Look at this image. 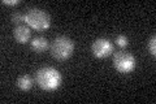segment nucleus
<instances>
[{"instance_id":"f257e3e1","label":"nucleus","mask_w":156,"mask_h":104,"mask_svg":"<svg viewBox=\"0 0 156 104\" xmlns=\"http://www.w3.org/2000/svg\"><path fill=\"white\" fill-rule=\"evenodd\" d=\"M35 80L38 86L44 91H55L60 87L62 77L57 69L52 66L41 68L35 74Z\"/></svg>"},{"instance_id":"f03ea898","label":"nucleus","mask_w":156,"mask_h":104,"mask_svg":"<svg viewBox=\"0 0 156 104\" xmlns=\"http://www.w3.org/2000/svg\"><path fill=\"white\" fill-rule=\"evenodd\" d=\"M51 55L58 61L68 60L74 52V43L68 37H57L50 46Z\"/></svg>"},{"instance_id":"7ed1b4c3","label":"nucleus","mask_w":156,"mask_h":104,"mask_svg":"<svg viewBox=\"0 0 156 104\" xmlns=\"http://www.w3.org/2000/svg\"><path fill=\"white\" fill-rule=\"evenodd\" d=\"M26 17V23L34 30L43 31L47 30L51 26V17L47 12L42 11L38 8H31L29 9L27 13L25 14Z\"/></svg>"},{"instance_id":"20e7f679","label":"nucleus","mask_w":156,"mask_h":104,"mask_svg":"<svg viewBox=\"0 0 156 104\" xmlns=\"http://www.w3.org/2000/svg\"><path fill=\"white\" fill-rule=\"evenodd\" d=\"M135 57L130 52L120 51L113 55V66L119 73L128 74L135 69Z\"/></svg>"},{"instance_id":"39448f33","label":"nucleus","mask_w":156,"mask_h":104,"mask_svg":"<svg viewBox=\"0 0 156 104\" xmlns=\"http://www.w3.org/2000/svg\"><path fill=\"white\" fill-rule=\"evenodd\" d=\"M91 51L94 53L95 57L99 59H104L107 56H109L113 52V44H112L108 39L105 38H99L92 43L91 46Z\"/></svg>"},{"instance_id":"423d86ee","label":"nucleus","mask_w":156,"mask_h":104,"mask_svg":"<svg viewBox=\"0 0 156 104\" xmlns=\"http://www.w3.org/2000/svg\"><path fill=\"white\" fill-rule=\"evenodd\" d=\"M30 35H31V31H30V27L29 26H25V25H20L16 29L13 30V37L14 39L21 43V44H25L26 42H29L30 39Z\"/></svg>"},{"instance_id":"0eeeda50","label":"nucleus","mask_w":156,"mask_h":104,"mask_svg":"<svg viewBox=\"0 0 156 104\" xmlns=\"http://www.w3.org/2000/svg\"><path fill=\"white\" fill-rule=\"evenodd\" d=\"M48 48V41L43 37H38V38H34L33 42H31V49L37 53H42L44 52L46 49Z\"/></svg>"},{"instance_id":"6e6552de","label":"nucleus","mask_w":156,"mask_h":104,"mask_svg":"<svg viewBox=\"0 0 156 104\" xmlns=\"http://www.w3.org/2000/svg\"><path fill=\"white\" fill-rule=\"evenodd\" d=\"M17 86L20 90L22 91H29L33 87V78L29 74H23V76L18 77L17 80Z\"/></svg>"},{"instance_id":"1a4fd4ad","label":"nucleus","mask_w":156,"mask_h":104,"mask_svg":"<svg viewBox=\"0 0 156 104\" xmlns=\"http://www.w3.org/2000/svg\"><path fill=\"white\" fill-rule=\"evenodd\" d=\"M12 22L13 23H16V25H22L23 22H26V17H25V14L21 13V12H14L12 14Z\"/></svg>"},{"instance_id":"9d476101","label":"nucleus","mask_w":156,"mask_h":104,"mask_svg":"<svg viewBox=\"0 0 156 104\" xmlns=\"http://www.w3.org/2000/svg\"><path fill=\"white\" fill-rule=\"evenodd\" d=\"M147 48H148V52L151 53L152 56L156 55V37L154 35L152 38L148 41V44H147Z\"/></svg>"},{"instance_id":"9b49d317","label":"nucleus","mask_w":156,"mask_h":104,"mask_svg":"<svg viewBox=\"0 0 156 104\" xmlns=\"http://www.w3.org/2000/svg\"><path fill=\"white\" fill-rule=\"evenodd\" d=\"M116 43H117V46H120V47H128V44H129L128 37L126 35H117L116 37Z\"/></svg>"},{"instance_id":"f8f14e48","label":"nucleus","mask_w":156,"mask_h":104,"mask_svg":"<svg viewBox=\"0 0 156 104\" xmlns=\"http://www.w3.org/2000/svg\"><path fill=\"white\" fill-rule=\"evenodd\" d=\"M3 4H7V5H16V4H18V0H3Z\"/></svg>"}]
</instances>
